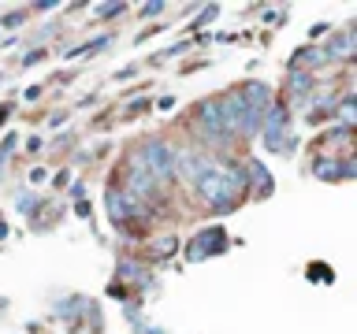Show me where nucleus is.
<instances>
[{
	"label": "nucleus",
	"mask_w": 357,
	"mask_h": 334,
	"mask_svg": "<svg viewBox=\"0 0 357 334\" xmlns=\"http://www.w3.org/2000/svg\"><path fill=\"white\" fill-rule=\"evenodd\" d=\"M138 156H142V164L149 167L153 178H156L160 186L175 178V149H172V145H167L164 138H149V141H145L142 149H138Z\"/></svg>",
	"instance_id": "nucleus-1"
},
{
	"label": "nucleus",
	"mask_w": 357,
	"mask_h": 334,
	"mask_svg": "<svg viewBox=\"0 0 357 334\" xmlns=\"http://www.w3.org/2000/svg\"><path fill=\"white\" fill-rule=\"evenodd\" d=\"M123 193H130L134 200H142V205H145V200H153V197H160V182H156L153 171L142 164L138 152L127 160V189H123Z\"/></svg>",
	"instance_id": "nucleus-2"
},
{
	"label": "nucleus",
	"mask_w": 357,
	"mask_h": 334,
	"mask_svg": "<svg viewBox=\"0 0 357 334\" xmlns=\"http://www.w3.org/2000/svg\"><path fill=\"white\" fill-rule=\"evenodd\" d=\"M194 134H197L205 145H227L231 134L223 130V119H220V104H216V100H201V104H197Z\"/></svg>",
	"instance_id": "nucleus-3"
},
{
	"label": "nucleus",
	"mask_w": 357,
	"mask_h": 334,
	"mask_svg": "<svg viewBox=\"0 0 357 334\" xmlns=\"http://www.w3.org/2000/svg\"><path fill=\"white\" fill-rule=\"evenodd\" d=\"M231 249V238H227V230L223 227H208V230H201L194 241H190V249H186V260H205V256H220V253H227Z\"/></svg>",
	"instance_id": "nucleus-4"
},
{
	"label": "nucleus",
	"mask_w": 357,
	"mask_h": 334,
	"mask_svg": "<svg viewBox=\"0 0 357 334\" xmlns=\"http://www.w3.org/2000/svg\"><path fill=\"white\" fill-rule=\"evenodd\" d=\"M242 175H245V186H253V197H272V189H275V178L268 175V167L257 160H245V167H242Z\"/></svg>",
	"instance_id": "nucleus-5"
},
{
	"label": "nucleus",
	"mask_w": 357,
	"mask_h": 334,
	"mask_svg": "<svg viewBox=\"0 0 357 334\" xmlns=\"http://www.w3.org/2000/svg\"><path fill=\"white\" fill-rule=\"evenodd\" d=\"M238 93L245 100V108H253V111H264L268 104H272V89H268L264 82H257V78H253V82H245Z\"/></svg>",
	"instance_id": "nucleus-6"
},
{
	"label": "nucleus",
	"mask_w": 357,
	"mask_h": 334,
	"mask_svg": "<svg viewBox=\"0 0 357 334\" xmlns=\"http://www.w3.org/2000/svg\"><path fill=\"white\" fill-rule=\"evenodd\" d=\"M354 45H357L354 33H339V38H331V41H328L324 56H328V60H350V56H354Z\"/></svg>",
	"instance_id": "nucleus-7"
},
{
	"label": "nucleus",
	"mask_w": 357,
	"mask_h": 334,
	"mask_svg": "<svg viewBox=\"0 0 357 334\" xmlns=\"http://www.w3.org/2000/svg\"><path fill=\"white\" fill-rule=\"evenodd\" d=\"M290 89L301 97V104H309V89H312V74H305V71H290ZM294 97V100H298Z\"/></svg>",
	"instance_id": "nucleus-8"
},
{
	"label": "nucleus",
	"mask_w": 357,
	"mask_h": 334,
	"mask_svg": "<svg viewBox=\"0 0 357 334\" xmlns=\"http://www.w3.org/2000/svg\"><path fill=\"white\" fill-rule=\"evenodd\" d=\"M116 275H119V278H134V283H145V275H149V271H145L142 264H134V260H119Z\"/></svg>",
	"instance_id": "nucleus-9"
},
{
	"label": "nucleus",
	"mask_w": 357,
	"mask_h": 334,
	"mask_svg": "<svg viewBox=\"0 0 357 334\" xmlns=\"http://www.w3.org/2000/svg\"><path fill=\"white\" fill-rule=\"evenodd\" d=\"M178 249V238H160L153 241V260H164V256H172Z\"/></svg>",
	"instance_id": "nucleus-10"
},
{
	"label": "nucleus",
	"mask_w": 357,
	"mask_h": 334,
	"mask_svg": "<svg viewBox=\"0 0 357 334\" xmlns=\"http://www.w3.org/2000/svg\"><path fill=\"white\" fill-rule=\"evenodd\" d=\"M127 11V4H119V0H108V4H97V19H116Z\"/></svg>",
	"instance_id": "nucleus-11"
},
{
	"label": "nucleus",
	"mask_w": 357,
	"mask_h": 334,
	"mask_svg": "<svg viewBox=\"0 0 357 334\" xmlns=\"http://www.w3.org/2000/svg\"><path fill=\"white\" fill-rule=\"evenodd\" d=\"M309 278H312V283H331L335 271H331L328 264H309Z\"/></svg>",
	"instance_id": "nucleus-12"
},
{
	"label": "nucleus",
	"mask_w": 357,
	"mask_h": 334,
	"mask_svg": "<svg viewBox=\"0 0 357 334\" xmlns=\"http://www.w3.org/2000/svg\"><path fill=\"white\" fill-rule=\"evenodd\" d=\"M108 41H112V33H105V38H97L93 45H78V49H71V56H82V52H100V49H108Z\"/></svg>",
	"instance_id": "nucleus-13"
},
{
	"label": "nucleus",
	"mask_w": 357,
	"mask_h": 334,
	"mask_svg": "<svg viewBox=\"0 0 357 334\" xmlns=\"http://www.w3.org/2000/svg\"><path fill=\"white\" fill-rule=\"evenodd\" d=\"M164 0H149V4H142V19H156V15H164Z\"/></svg>",
	"instance_id": "nucleus-14"
},
{
	"label": "nucleus",
	"mask_w": 357,
	"mask_h": 334,
	"mask_svg": "<svg viewBox=\"0 0 357 334\" xmlns=\"http://www.w3.org/2000/svg\"><path fill=\"white\" fill-rule=\"evenodd\" d=\"M216 15H220V4H208V8H205V11H201V15H197V22H194V26H205V22H212Z\"/></svg>",
	"instance_id": "nucleus-15"
},
{
	"label": "nucleus",
	"mask_w": 357,
	"mask_h": 334,
	"mask_svg": "<svg viewBox=\"0 0 357 334\" xmlns=\"http://www.w3.org/2000/svg\"><path fill=\"white\" fill-rule=\"evenodd\" d=\"M38 208V197L33 193H19V212H33Z\"/></svg>",
	"instance_id": "nucleus-16"
},
{
	"label": "nucleus",
	"mask_w": 357,
	"mask_h": 334,
	"mask_svg": "<svg viewBox=\"0 0 357 334\" xmlns=\"http://www.w3.org/2000/svg\"><path fill=\"white\" fill-rule=\"evenodd\" d=\"M30 8H33V11H52V8H60V4H56V0H33Z\"/></svg>",
	"instance_id": "nucleus-17"
},
{
	"label": "nucleus",
	"mask_w": 357,
	"mask_h": 334,
	"mask_svg": "<svg viewBox=\"0 0 357 334\" xmlns=\"http://www.w3.org/2000/svg\"><path fill=\"white\" fill-rule=\"evenodd\" d=\"M142 108H149V97H142V100H130V104H127V116H134V111H142Z\"/></svg>",
	"instance_id": "nucleus-18"
},
{
	"label": "nucleus",
	"mask_w": 357,
	"mask_h": 334,
	"mask_svg": "<svg viewBox=\"0 0 357 334\" xmlns=\"http://www.w3.org/2000/svg\"><path fill=\"white\" fill-rule=\"evenodd\" d=\"M156 108H160V111H172V108H175V97H160V100H156Z\"/></svg>",
	"instance_id": "nucleus-19"
},
{
	"label": "nucleus",
	"mask_w": 357,
	"mask_h": 334,
	"mask_svg": "<svg viewBox=\"0 0 357 334\" xmlns=\"http://www.w3.org/2000/svg\"><path fill=\"white\" fill-rule=\"evenodd\" d=\"M41 56H45L41 49H38V52H30V56H26V60H22V67H30V63H38V60H41Z\"/></svg>",
	"instance_id": "nucleus-20"
},
{
	"label": "nucleus",
	"mask_w": 357,
	"mask_h": 334,
	"mask_svg": "<svg viewBox=\"0 0 357 334\" xmlns=\"http://www.w3.org/2000/svg\"><path fill=\"white\" fill-rule=\"evenodd\" d=\"M22 97H26V100H38V97H41V86H30V89H26V93H22Z\"/></svg>",
	"instance_id": "nucleus-21"
},
{
	"label": "nucleus",
	"mask_w": 357,
	"mask_h": 334,
	"mask_svg": "<svg viewBox=\"0 0 357 334\" xmlns=\"http://www.w3.org/2000/svg\"><path fill=\"white\" fill-rule=\"evenodd\" d=\"M71 197H75V200H82V197H86V186H82V182H75V189H71Z\"/></svg>",
	"instance_id": "nucleus-22"
},
{
	"label": "nucleus",
	"mask_w": 357,
	"mask_h": 334,
	"mask_svg": "<svg viewBox=\"0 0 357 334\" xmlns=\"http://www.w3.org/2000/svg\"><path fill=\"white\" fill-rule=\"evenodd\" d=\"M4 238H8V223L0 219V241H4Z\"/></svg>",
	"instance_id": "nucleus-23"
}]
</instances>
